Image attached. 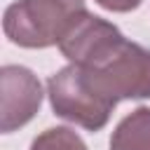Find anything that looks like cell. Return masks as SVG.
<instances>
[{
	"instance_id": "6da1fadb",
	"label": "cell",
	"mask_w": 150,
	"mask_h": 150,
	"mask_svg": "<svg viewBox=\"0 0 150 150\" xmlns=\"http://www.w3.org/2000/svg\"><path fill=\"white\" fill-rule=\"evenodd\" d=\"M59 49L73 66L84 68L115 103L150 98V49L129 42L110 21L84 9L61 35Z\"/></svg>"
},
{
	"instance_id": "7a4b0ae2",
	"label": "cell",
	"mask_w": 150,
	"mask_h": 150,
	"mask_svg": "<svg viewBox=\"0 0 150 150\" xmlns=\"http://www.w3.org/2000/svg\"><path fill=\"white\" fill-rule=\"evenodd\" d=\"M84 9V0H16L5 9L2 30L19 47H52Z\"/></svg>"
},
{
	"instance_id": "3957f363",
	"label": "cell",
	"mask_w": 150,
	"mask_h": 150,
	"mask_svg": "<svg viewBox=\"0 0 150 150\" xmlns=\"http://www.w3.org/2000/svg\"><path fill=\"white\" fill-rule=\"evenodd\" d=\"M47 94L52 101V110L59 117L75 122L89 131H98L101 127H105L115 108V101L101 91L89 73L73 63L49 77Z\"/></svg>"
},
{
	"instance_id": "277c9868",
	"label": "cell",
	"mask_w": 150,
	"mask_h": 150,
	"mask_svg": "<svg viewBox=\"0 0 150 150\" xmlns=\"http://www.w3.org/2000/svg\"><path fill=\"white\" fill-rule=\"evenodd\" d=\"M42 103L38 77L23 66H5L0 70V129L9 134L35 117Z\"/></svg>"
},
{
	"instance_id": "5b68a950",
	"label": "cell",
	"mask_w": 150,
	"mask_h": 150,
	"mask_svg": "<svg viewBox=\"0 0 150 150\" xmlns=\"http://www.w3.org/2000/svg\"><path fill=\"white\" fill-rule=\"evenodd\" d=\"M110 150H150V108H136L117 124Z\"/></svg>"
},
{
	"instance_id": "8992f818",
	"label": "cell",
	"mask_w": 150,
	"mask_h": 150,
	"mask_svg": "<svg viewBox=\"0 0 150 150\" xmlns=\"http://www.w3.org/2000/svg\"><path fill=\"white\" fill-rule=\"evenodd\" d=\"M30 150H87V145L75 131L66 127H54V129L42 131L33 141Z\"/></svg>"
},
{
	"instance_id": "52a82bcc",
	"label": "cell",
	"mask_w": 150,
	"mask_h": 150,
	"mask_svg": "<svg viewBox=\"0 0 150 150\" xmlns=\"http://www.w3.org/2000/svg\"><path fill=\"white\" fill-rule=\"evenodd\" d=\"M103 9H110V12H131L136 9L143 0H96Z\"/></svg>"
}]
</instances>
